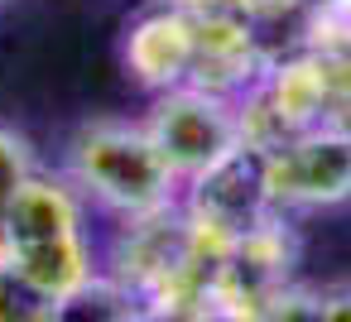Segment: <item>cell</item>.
Returning <instances> with one entry per match:
<instances>
[{
	"instance_id": "obj_1",
	"label": "cell",
	"mask_w": 351,
	"mask_h": 322,
	"mask_svg": "<svg viewBox=\"0 0 351 322\" xmlns=\"http://www.w3.org/2000/svg\"><path fill=\"white\" fill-rule=\"evenodd\" d=\"M0 255H10L53 303H63V312L87 298L101 260L82 226V193L68 173H29L0 221Z\"/></svg>"
},
{
	"instance_id": "obj_2",
	"label": "cell",
	"mask_w": 351,
	"mask_h": 322,
	"mask_svg": "<svg viewBox=\"0 0 351 322\" xmlns=\"http://www.w3.org/2000/svg\"><path fill=\"white\" fill-rule=\"evenodd\" d=\"M68 178L77 183L82 202L106 207L116 221L159 212L183 197V183L149 145L145 125H125V121H97L77 130L68 154Z\"/></svg>"
},
{
	"instance_id": "obj_3",
	"label": "cell",
	"mask_w": 351,
	"mask_h": 322,
	"mask_svg": "<svg viewBox=\"0 0 351 322\" xmlns=\"http://www.w3.org/2000/svg\"><path fill=\"white\" fill-rule=\"evenodd\" d=\"M145 135L159 149V159L169 164V173L178 183H193L197 173H207L217 159H226L236 145H245L241 135V106L197 87H169L159 92L154 111L145 116Z\"/></svg>"
},
{
	"instance_id": "obj_4",
	"label": "cell",
	"mask_w": 351,
	"mask_h": 322,
	"mask_svg": "<svg viewBox=\"0 0 351 322\" xmlns=\"http://www.w3.org/2000/svg\"><path fill=\"white\" fill-rule=\"evenodd\" d=\"M269 202L284 212H317L351 202V130H303L265 149Z\"/></svg>"
},
{
	"instance_id": "obj_5",
	"label": "cell",
	"mask_w": 351,
	"mask_h": 322,
	"mask_svg": "<svg viewBox=\"0 0 351 322\" xmlns=\"http://www.w3.org/2000/svg\"><path fill=\"white\" fill-rule=\"evenodd\" d=\"M274 63V49L236 15H193V58L188 82L197 92L241 101Z\"/></svg>"
},
{
	"instance_id": "obj_6",
	"label": "cell",
	"mask_w": 351,
	"mask_h": 322,
	"mask_svg": "<svg viewBox=\"0 0 351 322\" xmlns=\"http://www.w3.org/2000/svg\"><path fill=\"white\" fill-rule=\"evenodd\" d=\"M183 212L236 236L245 231L255 216H265L269 202V178H265V149L255 145H236L226 159H217L207 173H197L193 183H183Z\"/></svg>"
},
{
	"instance_id": "obj_7",
	"label": "cell",
	"mask_w": 351,
	"mask_h": 322,
	"mask_svg": "<svg viewBox=\"0 0 351 322\" xmlns=\"http://www.w3.org/2000/svg\"><path fill=\"white\" fill-rule=\"evenodd\" d=\"M188 58H193V15L169 5V0L145 10L125 34V68L149 92L183 87L188 82Z\"/></svg>"
},
{
	"instance_id": "obj_8",
	"label": "cell",
	"mask_w": 351,
	"mask_h": 322,
	"mask_svg": "<svg viewBox=\"0 0 351 322\" xmlns=\"http://www.w3.org/2000/svg\"><path fill=\"white\" fill-rule=\"evenodd\" d=\"M63 303H53L10 255H0V322H53Z\"/></svg>"
},
{
	"instance_id": "obj_9",
	"label": "cell",
	"mask_w": 351,
	"mask_h": 322,
	"mask_svg": "<svg viewBox=\"0 0 351 322\" xmlns=\"http://www.w3.org/2000/svg\"><path fill=\"white\" fill-rule=\"evenodd\" d=\"M29 173H34V149H29V140L15 135V130H0V221H5L15 193L29 183Z\"/></svg>"
},
{
	"instance_id": "obj_10",
	"label": "cell",
	"mask_w": 351,
	"mask_h": 322,
	"mask_svg": "<svg viewBox=\"0 0 351 322\" xmlns=\"http://www.w3.org/2000/svg\"><path fill=\"white\" fill-rule=\"evenodd\" d=\"M317 322H351V279L317 288Z\"/></svg>"
},
{
	"instance_id": "obj_11",
	"label": "cell",
	"mask_w": 351,
	"mask_h": 322,
	"mask_svg": "<svg viewBox=\"0 0 351 322\" xmlns=\"http://www.w3.org/2000/svg\"><path fill=\"white\" fill-rule=\"evenodd\" d=\"M169 5H178L188 15H236L241 20V0H169Z\"/></svg>"
}]
</instances>
